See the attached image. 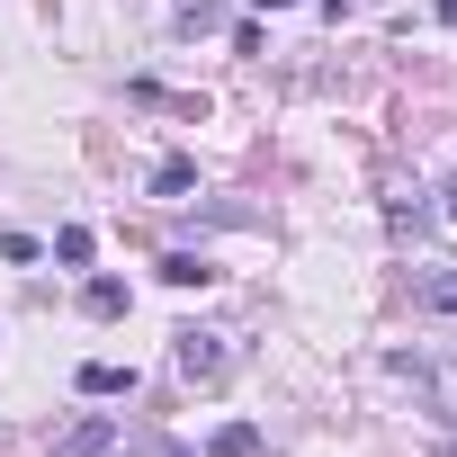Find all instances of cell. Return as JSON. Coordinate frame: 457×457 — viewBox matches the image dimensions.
<instances>
[{
    "label": "cell",
    "instance_id": "cell-7",
    "mask_svg": "<svg viewBox=\"0 0 457 457\" xmlns=\"http://www.w3.org/2000/svg\"><path fill=\"white\" fill-rule=\"evenodd\" d=\"M54 261H63V270L90 261V224H63V234H54Z\"/></svg>",
    "mask_w": 457,
    "mask_h": 457
},
{
    "label": "cell",
    "instance_id": "cell-12",
    "mask_svg": "<svg viewBox=\"0 0 457 457\" xmlns=\"http://www.w3.org/2000/svg\"><path fill=\"white\" fill-rule=\"evenodd\" d=\"M439 206H448V215H457V179H448V197H439Z\"/></svg>",
    "mask_w": 457,
    "mask_h": 457
},
{
    "label": "cell",
    "instance_id": "cell-13",
    "mask_svg": "<svg viewBox=\"0 0 457 457\" xmlns=\"http://www.w3.org/2000/svg\"><path fill=\"white\" fill-rule=\"evenodd\" d=\"M448 457H457V439H448Z\"/></svg>",
    "mask_w": 457,
    "mask_h": 457
},
{
    "label": "cell",
    "instance_id": "cell-9",
    "mask_svg": "<svg viewBox=\"0 0 457 457\" xmlns=\"http://www.w3.org/2000/svg\"><path fill=\"white\" fill-rule=\"evenodd\" d=\"M90 314H126V287L117 278H90Z\"/></svg>",
    "mask_w": 457,
    "mask_h": 457
},
{
    "label": "cell",
    "instance_id": "cell-2",
    "mask_svg": "<svg viewBox=\"0 0 457 457\" xmlns=\"http://www.w3.org/2000/svg\"><path fill=\"white\" fill-rule=\"evenodd\" d=\"M412 305L421 314H457V270H421L412 278Z\"/></svg>",
    "mask_w": 457,
    "mask_h": 457
},
{
    "label": "cell",
    "instance_id": "cell-1",
    "mask_svg": "<svg viewBox=\"0 0 457 457\" xmlns=\"http://www.w3.org/2000/svg\"><path fill=\"white\" fill-rule=\"evenodd\" d=\"M179 377L197 386V377H224V341L215 332H179Z\"/></svg>",
    "mask_w": 457,
    "mask_h": 457
},
{
    "label": "cell",
    "instance_id": "cell-3",
    "mask_svg": "<svg viewBox=\"0 0 457 457\" xmlns=\"http://www.w3.org/2000/svg\"><path fill=\"white\" fill-rule=\"evenodd\" d=\"M54 457H108V421L90 412V421H72L63 439H54Z\"/></svg>",
    "mask_w": 457,
    "mask_h": 457
},
{
    "label": "cell",
    "instance_id": "cell-5",
    "mask_svg": "<svg viewBox=\"0 0 457 457\" xmlns=\"http://www.w3.org/2000/svg\"><path fill=\"white\" fill-rule=\"evenodd\" d=\"M206 457H261V430H252V421H224V430H215V448H206Z\"/></svg>",
    "mask_w": 457,
    "mask_h": 457
},
{
    "label": "cell",
    "instance_id": "cell-6",
    "mask_svg": "<svg viewBox=\"0 0 457 457\" xmlns=\"http://www.w3.org/2000/svg\"><path fill=\"white\" fill-rule=\"evenodd\" d=\"M162 278H170V287H206V278H215V270H206V261H197V252H170V261H162Z\"/></svg>",
    "mask_w": 457,
    "mask_h": 457
},
{
    "label": "cell",
    "instance_id": "cell-11",
    "mask_svg": "<svg viewBox=\"0 0 457 457\" xmlns=\"http://www.w3.org/2000/svg\"><path fill=\"white\" fill-rule=\"evenodd\" d=\"M439 19H448V28H457V0H439Z\"/></svg>",
    "mask_w": 457,
    "mask_h": 457
},
{
    "label": "cell",
    "instance_id": "cell-10",
    "mask_svg": "<svg viewBox=\"0 0 457 457\" xmlns=\"http://www.w3.org/2000/svg\"><path fill=\"white\" fill-rule=\"evenodd\" d=\"M252 10H296V0H252Z\"/></svg>",
    "mask_w": 457,
    "mask_h": 457
},
{
    "label": "cell",
    "instance_id": "cell-8",
    "mask_svg": "<svg viewBox=\"0 0 457 457\" xmlns=\"http://www.w3.org/2000/svg\"><path fill=\"white\" fill-rule=\"evenodd\" d=\"M188 179H197V170H188V162H179V153H170V162H162V170H153V188H162V197H179V188H188Z\"/></svg>",
    "mask_w": 457,
    "mask_h": 457
},
{
    "label": "cell",
    "instance_id": "cell-4",
    "mask_svg": "<svg viewBox=\"0 0 457 457\" xmlns=\"http://www.w3.org/2000/svg\"><path fill=\"white\" fill-rule=\"evenodd\" d=\"M81 395H135V368H117V359H90V368H81Z\"/></svg>",
    "mask_w": 457,
    "mask_h": 457
}]
</instances>
